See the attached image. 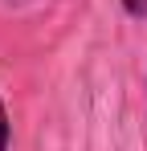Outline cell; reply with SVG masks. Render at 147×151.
Returning a JSON list of instances; mask_svg holds the SVG:
<instances>
[{
  "instance_id": "1",
  "label": "cell",
  "mask_w": 147,
  "mask_h": 151,
  "mask_svg": "<svg viewBox=\"0 0 147 151\" xmlns=\"http://www.w3.org/2000/svg\"><path fill=\"white\" fill-rule=\"evenodd\" d=\"M0 151H12V119H8L4 94H0Z\"/></svg>"
},
{
  "instance_id": "2",
  "label": "cell",
  "mask_w": 147,
  "mask_h": 151,
  "mask_svg": "<svg viewBox=\"0 0 147 151\" xmlns=\"http://www.w3.org/2000/svg\"><path fill=\"white\" fill-rule=\"evenodd\" d=\"M119 4L131 21H147V0H119Z\"/></svg>"
}]
</instances>
